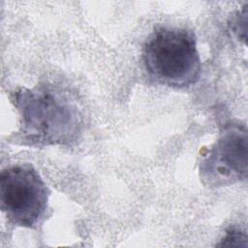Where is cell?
Returning <instances> with one entry per match:
<instances>
[{
    "instance_id": "obj_1",
    "label": "cell",
    "mask_w": 248,
    "mask_h": 248,
    "mask_svg": "<svg viewBox=\"0 0 248 248\" xmlns=\"http://www.w3.org/2000/svg\"><path fill=\"white\" fill-rule=\"evenodd\" d=\"M19 112L13 142L25 146L70 145L80 137L83 116L71 96L51 85L21 87L12 94Z\"/></svg>"
},
{
    "instance_id": "obj_2",
    "label": "cell",
    "mask_w": 248,
    "mask_h": 248,
    "mask_svg": "<svg viewBox=\"0 0 248 248\" xmlns=\"http://www.w3.org/2000/svg\"><path fill=\"white\" fill-rule=\"evenodd\" d=\"M142 62L157 83L183 88L197 82L201 58L192 30L178 26L156 28L142 47Z\"/></svg>"
},
{
    "instance_id": "obj_3",
    "label": "cell",
    "mask_w": 248,
    "mask_h": 248,
    "mask_svg": "<svg viewBox=\"0 0 248 248\" xmlns=\"http://www.w3.org/2000/svg\"><path fill=\"white\" fill-rule=\"evenodd\" d=\"M49 191L30 164L14 165L0 174L1 209L16 226L33 228L45 216Z\"/></svg>"
},
{
    "instance_id": "obj_4",
    "label": "cell",
    "mask_w": 248,
    "mask_h": 248,
    "mask_svg": "<svg viewBox=\"0 0 248 248\" xmlns=\"http://www.w3.org/2000/svg\"><path fill=\"white\" fill-rule=\"evenodd\" d=\"M201 178L210 187L245 180L247 175V133L245 128H227L211 146L200 166Z\"/></svg>"
},
{
    "instance_id": "obj_5",
    "label": "cell",
    "mask_w": 248,
    "mask_h": 248,
    "mask_svg": "<svg viewBox=\"0 0 248 248\" xmlns=\"http://www.w3.org/2000/svg\"><path fill=\"white\" fill-rule=\"evenodd\" d=\"M240 240H246V233L232 228L227 232L226 235L222 239V242L218 244V246H239Z\"/></svg>"
}]
</instances>
